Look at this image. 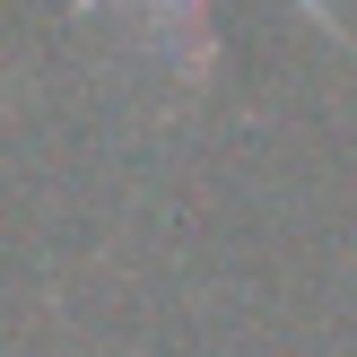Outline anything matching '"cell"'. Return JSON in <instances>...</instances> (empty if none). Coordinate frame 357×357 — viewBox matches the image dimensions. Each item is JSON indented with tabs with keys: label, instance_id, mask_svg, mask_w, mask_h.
<instances>
[{
	"label": "cell",
	"instance_id": "obj_1",
	"mask_svg": "<svg viewBox=\"0 0 357 357\" xmlns=\"http://www.w3.org/2000/svg\"><path fill=\"white\" fill-rule=\"evenodd\" d=\"M70 9L87 17V9H105V0H70ZM296 9H305L314 26L331 35V44H357V35H349V17L331 9V0H296ZM157 44L183 61V87H201V79H209V61H218V26H209V0H157Z\"/></svg>",
	"mask_w": 357,
	"mask_h": 357
}]
</instances>
